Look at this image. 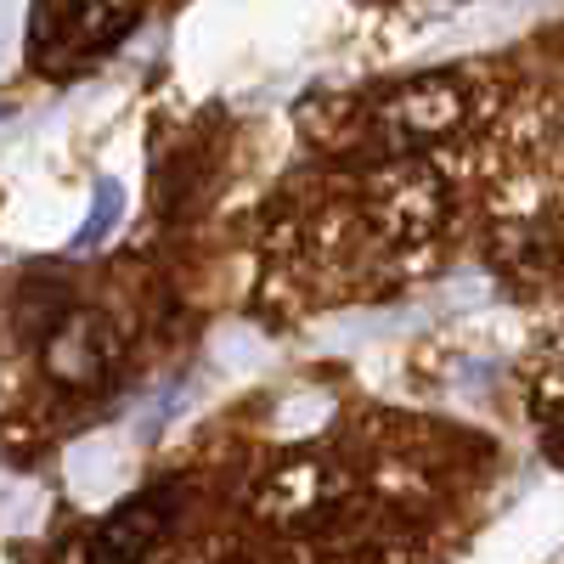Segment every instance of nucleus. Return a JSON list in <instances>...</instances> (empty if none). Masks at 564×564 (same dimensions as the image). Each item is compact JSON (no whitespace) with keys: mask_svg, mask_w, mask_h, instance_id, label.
Segmentation results:
<instances>
[{"mask_svg":"<svg viewBox=\"0 0 564 564\" xmlns=\"http://www.w3.org/2000/svg\"><path fill=\"white\" fill-rule=\"evenodd\" d=\"M372 124L384 130V141H435L463 124V85L446 74L412 79L372 102Z\"/></svg>","mask_w":564,"mask_h":564,"instance_id":"obj_2","label":"nucleus"},{"mask_svg":"<svg viewBox=\"0 0 564 564\" xmlns=\"http://www.w3.org/2000/svg\"><path fill=\"white\" fill-rule=\"evenodd\" d=\"M327 491H334V468L322 457H294V463H282L271 475V486L260 491V513L276 525H294V520H311L327 502Z\"/></svg>","mask_w":564,"mask_h":564,"instance_id":"obj_4","label":"nucleus"},{"mask_svg":"<svg viewBox=\"0 0 564 564\" xmlns=\"http://www.w3.org/2000/svg\"><path fill=\"white\" fill-rule=\"evenodd\" d=\"M141 0H34L29 12V63L45 79H74L97 68L135 29Z\"/></svg>","mask_w":564,"mask_h":564,"instance_id":"obj_1","label":"nucleus"},{"mask_svg":"<svg viewBox=\"0 0 564 564\" xmlns=\"http://www.w3.org/2000/svg\"><path fill=\"white\" fill-rule=\"evenodd\" d=\"M175 508H181L175 486L141 491L135 502H124L113 520L97 531V542H90V564H141V558H148V553L170 536Z\"/></svg>","mask_w":564,"mask_h":564,"instance_id":"obj_3","label":"nucleus"}]
</instances>
